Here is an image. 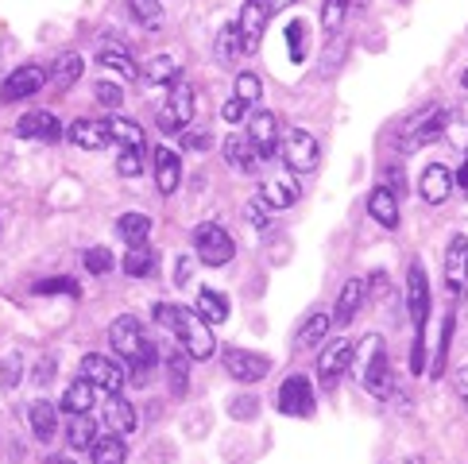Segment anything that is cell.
<instances>
[{"instance_id": "cell-23", "label": "cell", "mask_w": 468, "mask_h": 464, "mask_svg": "<svg viewBox=\"0 0 468 464\" xmlns=\"http://www.w3.org/2000/svg\"><path fill=\"white\" fill-rule=\"evenodd\" d=\"M152 159H155V186H159V194L171 197L178 190V182H182V163H178V155L171 152V147H155Z\"/></svg>"}, {"instance_id": "cell-14", "label": "cell", "mask_w": 468, "mask_h": 464, "mask_svg": "<svg viewBox=\"0 0 468 464\" xmlns=\"http://www.w3.org/2000/svg\"><path fill=\"white\" fill-rule=\"evenodd\" d=\"M16 136L20 140H39V143H58L62 140V124L55 112L36 109V112H24L20 124H16Z\"/></svg>"}, {"instance_id": "cell-57", "label": "cell", "mask_w": 468, "mask_h": 464, "mask_svg": "<svg viewBox=\"0 0 468 464\" xmlns=\"http://www.w3.org/2000/svg\"><path fill=\"white\" fill-rule=\"evenodd\" d=\"M51 375H55V356H43V364L36 368V384H47Z\"/></svg>"}, {"instance_id": "cell-53", "label": "cell", "mask_w": 468, "mask_h": 464, "mask_svg": "<svg viewBox=\"0 0 468 464\" xmlns=\"http://www.w3.org/2000/svg\"><path fill=\"white\" fill-rule=\"evenodd\" d=\"M453 387H457V395H461V403L468 406V364H461V368L453 372Z\"/></svg>"}, {"instance_id": "cell-29", "label": "cell", "mask_w": 468, "mask_h": 464, "mask_svg": "<svg viewBox=\"0 0 468 464\" xmlns=\"http://www.w3.org/2000/svg\"><path fill=\"white\" fill-rule=\"evenodd\" d=\"M90 460H93V464H124V460H128L124 438H116V434H97V441L90 445Z\"/></svg>"}, {"instance_id": "cell-18", "label": "cell", "mask_w": 468, "mask_h": 464, "mask_svg": "<svg viewBox=\"0 0 468 464\" xmlns=\"http://www.w3.org/2000/svg\"><path fill=\"white\" fill-rule=\"evenodd\" d=\"M353 356H356V344L353 341H333L322 356H317V379L322 384H333L337 375H345L348 368H353Z\"/></svg>"}, {"instance_id": "cell-54", "label": "cell", "mask_w": 468, "mask_h": 464, "mask_svg": "<svg viewBox=\"0 0 468 464\" xmlns=\"http://www.w3.org/2000/svg\"><path fill=\"white\" fill-rule=\"evenodd\" d=\"M5 387H16V379H20V356H8V364H5Z\"/></svg>"}, {"instance_id": "cell-45", "label": "cell", "mask_w": 468, "mask_h": 464, "mask_svg": "<svg viewBox=\"0 0 468 464\" xmlns=\"http://www.w3.org/2000/svg\"><path fill=\"white\" fill-rule=\"evenodd\" d=\"M182 147H186V152H209L213 147V136L209 132H202V128H182Z\"/></svg>"}, {"instance_id": "cell-28", "label": "cell", "mask_w": 468, "mask_h": 464, "mask_svg": "<svg viewBox=\"0 0 468 464\" xmlns=\"http://www.w3.org/2000/svg\"><path fill=\"white\" fill-rule=\"evenodd\" d=\"M116 237H121L128 248L147 244V237H152V217H144V213H124V217L116 221Z\"/></svg>"}, {"instance_id": "cell-44", "label": "cell", "mask_w": 468, "mask_h": 464, "mask_svg": "<svg viewBox=\"0 0 468 464\" xmlns=\"http://www.w3.org/2000/svg\"><path fill=\"white\" fill-rule=\"evenodd\" d=\"M112 263L116 259H112V252L105 244H97V248H90V252H86V271H93V275H109Z\"/></svg>"}, {"instance_id": "cell-41", "label": "cell", "mask_w": 468, "mask_h": 464, "mask_svg": "<svg viewBox=\"0 0 468 464\" xmlns=\"http://www.w3.org/2000/svg\"><path fill=\"white\" fill-rule=\"evenodd\" d=\"M237 55H244L237 24H232V27H221V36H217V58H221V62H232Z\"/></svg>"}, {"instance_id": "cell-21", "label": "cell", "mask_w": 468, "mask_h": 464, "mask_svg": "<svg viewBox=\"0 0 468 464\" xmlns=\"http://www.w3.org/2000/svg\"><path fill=\"white\" fill-rule=\"evenodd\" d=\"M66 140H70L74 147H81V152H101V147L112 143L109 124L105 121H90V116H81V121H74L70 128H66Z\"/></svg>"}, {"instance_id": "cell-42", "label": "cell", "mask_w": 468, "mask_h": 464, "mask_svg": "<svg viewBox=\"0 0 468 464\" xmlns=\"http://www.w3.org/2000/svg\"><path fill=\"white\" fill-rule=\"evenodd\" d=\"M232 97H240L244 105H256L260 97H263V81H260V74H252V70L237 74V93H232Z\"/></svg>"}, {"instance_id": "cell-46", "label": "cell", "mask_w": 468, "mask_h": 464, "mask_svg": "<svg viewBox=\"0 0 468 464\" xmlns=\"http://www.w3.org/2000/svg\"><path fill=\"white\" fill-rule=\"evenodd\" d=\"M140 167H144V163H140V147H124L121 159H116V171H121L124 178H136Z\"/></svg>"}, {"instance_id": "cell-12", "label": "cell", "mask_w": 468, "mask_h": 464, "mask_svg": "<svg viewBox=\"0 0 468 464\" xmlns=\"http://www.w3.org/2000/svg\"><path fill=\"white\" fill-rule=\"evenodd\" d=\"M81 375L90 379V384L97 387V391H105V395H121L124 391V368L121 364H112L109 356H86L81 360Z\"/></svg>"}, {"instance_id": "cell-40", "label": "cell", "mask_w": 468, "mask_h": 464, "mask_svg": "<svg viewBox=\"0 0 468 464\" xmlns=\"http://www.w3.org/2000/svg\"><path fill=\"white\" fill-rule=\"evenodd\" d=\"M345 16H348V0H325L322 5V31L325 36H337L345 27Z\"/></svg>"}, {"instance_id": "cell-51", "label": "cell", "mask_w": 468, "mask_h": 464, "mask_svg": "<svg viewBox=\"0 0 468 464\" xmlns=\"http://www.w3.org/2000/svg\"><path fill=\"white\" fill-rule=\"evenodd\" d=\"M445 132H449V140H453L457 147H464V143H468V112L461 116L457 124H453V116H449V128H445Z\"/></svg>"}, {"instance_id": "cell-62", "label": "cell", "mask_w": 468, "mask_h": 464, "mask_svg": "<svg viewBox=\"0 0 468 464\" xmlns=\"http://www.w3.org/2000/svg\"><path fill=\"white\" fill-rule=\"evenodd\" d=\"M461 86H464V90H468V70H464V74H461Z\"/></svg>"}, {"instance_id": "cell-38", "label": "cell", "mask_w": 468, "mask_h": 464, "mask_svg": "<svg viewBox=\"0 0 468 464\" xmlns=\"http://www.w3.org/2000/svg\"><path fill=\"white\" fill-rule=\"evenodd\" d=\"M175 78H182L178 74V62L166 58V55H159V58H152V62L144 66V81H152V86H171Z\"/></svg>"}, {"instance_id": "cell-7", "label": "cell", "mask_w": 468, "mask_h": 464, "mask_svg": "<svg viewBox=\"0 0 468 464\" xmlns=\"http://www.w3.org/2000/svg\"><path fill=\"white\" fill-rule=\"evenodd\" d=\"M194 101H197V93L186 78H175L171 81V93H166V105H163V116H159V124L166 132H182V128H190L194 121Z\"/></svg>"}, {"instance_id": "cell-25", "label": "cell", "mask_w": 468, "mask_h": 464, "mask_svg": "<svg viewBox=\"0 0 468 464\" xmlns=\"http://www.w3.org/2000/svg\"><path fill=\"white\" fill-rule=\"evenodd\" d=\"M27 422H31L36 441H55V434H58V406H51L47 399H36L27 406Z\"/></svg>"}, {"instance_id": "cell-24", "label": "cell", "mask_w": 468, "mask_h": 464, "mask_svg": "<svg viewBox=\"0 0 468 464\" xmlns=\"http://www.w3.org/2000/svg\"><path fill=\"white\" fill-rule=\"evenodd\" d=\"M367 290V283H364V279H348V283L341 287V294H337V306H333V322H337V325H348V322H353L356 318V310L364 306V294Z\"/></svg>"}, {"instance_id": "cell-13", "label": "cell", "mask_w": 468, "mask_h": 464, "mask_svg": "<svg viewBox=\"0 0 468 464\" xmlns=\"http://www.w3.org/2000/svg\"><path fill=\"white\" fill-rule=\"evenodd\" d=\"M279 410L287 418H310L314 414V387L306 375H291L287 384L279 387Z\"/></svg>"}, {"instance_id": "cell-4", "label": "cell", "mask_w": 468, "mask_h": 464, "mask_svg": "<svg viewBox=\"0 0 468 464\" xmlns=\"http://www.w3.org/2000/svg\"><path fill=\"white\" fill-rule=\"evenodd\" d=\"M449 112L445 105H426L422 112H414L410 121H407V128H403V140H399V152H418V147H426V143H433L441 136V132L449 128Z\"/></svg>"}, {"instance_id": "cell-49", "label": "cell", "mask_w": 468, "mask_h": 464, "mask_svg": "<svg viewBox=\"0 0 468 464\" xmlns=\"http://www.w3.org/2000/svg\"><path fill=\"white\" fill-rule=\"evenodd\" d=\"M426 329H414V344H410V372H422L426 368V341H422Z\"/></svg>"}, {"instance_id": "cell-3", "label": "cell", "mask_w": 468, "mask_h": 464, "mask_svg": "<svg viewBox=\"0 0 468 464\" xmlns=\"http://www.w3.org/2000/svg\"><path fill=\"white\" fill-rule=\"evenodd\" d=\"M356 353H360V360L353 356V364L360 368L364 391L376 395V399H388L391 387H395V375H391V360H388V348H383V341L379 337H364Z\"/></svg>"}, {"instance_id": "cell-16", "label": "cell", "mask_w": 468, "mask_h": 464, "mask_svg": "<svg viewBox=\"0 0 468 464\" xmlns=\"http://www.w3.org/2000/svg\"><path fill=\"white\" fill-rule=\"evenodd\" d=\"M248 140L256 143L260 159H271L279 152V121H275V112L256 109L252 116H248Z\"/></svg>"}, {"instance_id": "cell-56", "label": "cell", "mask_w": 468, "mask_h": 464, "mask_svg": "<svg viewBox=\"0 0 468 464\" xmlns=\"http://www.w3.org/2000/svg\"><path fill=\"white\" fill-rule=\"evenodd\" d=\"M190 271H194L190 256H182V259H178V271H175V283H178V287H186V283H190Z\"/></svg>"}, {"instance_id": "cell-27", "label": "cell", "mask_w": 468, "mask_h": 464, "mask_svg": "<svg viewBox=\"0 0 468 464\" xmlns=\"http://www.w3.org/2000/svg\"><path fill=\"white\" fill-rule=\"evenodd\" d=\"M93 403H97V387L90 384L86 375H78L74 384L62 391V410H66V414H90Z\"/></svg>"}, {"instance_id": "cell-2", "label": "cell", "mask_w": 468, "mask_h": 464, "mask_svg": "<svg viewBox=\"0 0 468 464\" xmlns=\"http://www.w3.org/2000/svg\"><path fill=\"white\" fill-rule=\"evenodd\" d=\"M109 341H112V348L121 353L132 368H136L140 375L147 372V368H155L159 364V348L147 341V333H144V325L132 318V313H121L112 325H109Z\"/></svg>"}, {"instance_id": "cell-31", "label": "cell", "mask_w": 468, "mask_h": 464, "mask_svg": "<svg viewBox=\"0 0 468 464\" xmlns=\"http://www.w3.org/2000/svg\"><path fill=\"white\" fill-rule=\"evenodd\" d=\"M155 263H159V256L147 244H140V248H128L124 259H121V268L132 279H147V275H155Z\"/></svg>"}, {"instance_id": "cell-30", "label": "cell", "mask_w": 468, "mask_h": 464, "mask_svg": "<svg viewBox=\"0 0 468 464\" xmlns=\"http://www.w3.org/2000/svg\"><path fill=\"white\" fill-rule=\"evenodd\" d=\"M66 441H70V449H86L97 441V418H86V414H70L66 418Z\"/></svg>"}, {"instance_id": "cell-61", "label": "cell", "mask_w": 468, "mask_h": 464, "mask_svg": "<svg viewBox=\"0 0 468 464\" xmlns=\"http://www.w3.org/2000/svg\"><path fill=\"white\" fill-rule=\"evenodd\" d=\"M407 464H426V460H422V457H410V460H407Z\"/></svg>"}, {"instance_id": "cell-9", "label": "cell", "mask_w": 468, "mask_h": 464, "mask_svg": "<svg viewBox=\"0 0 468 464\" xmlns=\"http://www.w3.org/2000/svg\"><path fill=\"white\" fill-rule=\"evenodd\" d=\"M260 197H263V206L279 213V209H291L298 197H303V186H298V174L291 171H275V174H267L263 178V186H260Z\"/></svg>"}, {"instance_id": "cell-60", "label": "cell", "mask_w": 468, "mask_h": 464, "mask_svg": "<svg viewBox=\"0 0 468 464\" xmlns=\"http://www.w3.org/2000/svg\"><path fill=\"white\" fill-rule=\"evenodd\" d=\"M47 464H74L70 457H47Z\"/></svg>"}, {"instance_id": "cell-6", "label": "cell", "mask_w": 468, "mask_h": 464, "mask_svg": "<svg viewBox=\"0 0 468 464\" xmlns=\"http://www.w3.org/2000/svg\"><path fill=\"white\" fill-rule=\"evenodd\" d=\"M317 159H322V152H317V136H314V132L291 128L287 136H282V163H287L291 174H314Z\"/></svg>"}, {"instance_id": "cell-37", "label": "cell", "mask_w": 468, "mask_h": 464, "mask_svg": "<svg viewBox=\"0 0 468 464\" xmlns=\"http://www.w3.org/2000/svg\"><path fill=\"white\" fill-rule=\"evenodd\" d=\"M51 78H55V86L70 90L74 81L81 78V55H78V51H66V55H58V58H55V66H51Z\"/></svg>"}, {"instance_id": "cell-43", "label": "cell", "mask_w": 468, "mask_h": 464, "mask_svg": "<svg viewBox=\"0 0 468 464\" xmlns=\"http://www.w3.org/2000/svg\"><path fill=\"white\" fill-rule=\"evenodd\" d=\"M256 414H260V399H256V395H237V399H229V418L252 422Z\"/></svg>"}, {"instance_id": "cell-15", "label": "cell", "mask_w": 468, "mask_h": 464, "mask_svg": "<svg viewBox=\"0 0 468 464\" xmlns=\"http://www.w3.org/2000/svg\"><path fill=\"white\" fill-rule=\"evenodd\" d=\"M407 306H410L414 329H426V322H430V279H426L422 263H414L410 275H407Z\"/></svg>"}, {"instance_id": "cell-58", "label": "cell", "mask_w": 468, "mask_h": 464, "mask_svg": "<svg viewBox=\"0 0 468 464\" xmlns=\"http://www.w3.org/2000/svg\"><path fill=\"white\" fill-rule=\"evenodd\" d=\"M453 178H457V190L468 197V152H464V163H461V171H457Z\"/></svg>"}, {"instance_id": "cell-50", "label": "cell", "mask_w": 468, "mask_h": 464, "mask_svg": "<svg viewBox=\"0 0 468 464\" xmlns=\"http://www.w3.org/2000/svg\"><path fill=\"white\" fill-rule=\"evenodd\" d=\"M221 116H225V121H229V124H240V121H248V105L240 101V97H232V101H225Z\"/></svg>"}, {"instance_id": "cell-39", "label": "cell", "mask_w": 468, "mask_h": 464, "mask_svg": "<svg viewBox=\"0 0 468 464\" xmlns=\"http://www.w3.org/2000/svg\"><path fill=\"white\" fill-rule=\"evenodd\" d=\"M128 12L136 16V24L147 27V31L163 27V8H159V0H128Z\"/></svg>"}, {"instance_id": "cell-17", "label": "cell", "mask_w": 468, "mask_h": 464, "mask_svg": "<svg viewBox=\"0 0 468 464\" xmlns=\"http://www.w3.org/2000/svg\"><path fill=\"white\" fill-rule=\"evenodd\" d=\"M43 81H47V74H43V66H20V70H12L5 81H0V97L5 101H24V97H31V93H39L43 90Z\"/></svg>"}, {"instance_id": "cell-35", "label": "cell", "mask_w": 468, "mask_h": 464, "mask_svg": "<svg viewBox=\"0 0 468 464\" xmlns=\"http://www.w3.org/2000/svg\"><path fill=\"white\" fill-rule=\"evenodd\" d=\"M329 325H333L329 313L314 310L310 318L303 322V329H298V348H314V344H322V341H325V333H329Z\"/></svg>"}, {"instance_id": "cell-26", "label": "cell", "mask_w": 468, "mask_h": 464, "mask_svg": "<svg viewBox=\"0 0 468 464\" xmlns=\"http://www.w3.org/2000/svg\"><path fill=\"white\" fill-rule=\"evenodd\" d=\"M367 213H372L383 228H399V194L388 186H376L367 194Z\"/></svg>"}, {"instance_id": "cell-22", "label": "cell", "mask_w": 468, "mask_h": 464, "mask_svg": "<svg viewBox=\"0 0 468 464\" xmlns=\"http://www.w3.org/2000/svg\"><path fill=\"white\" fill-rule=\"evenodd\" d=\"M221 152H225V163H229V167H232V171H240V174H252V171H256V163H260V152H256V143L248 140V132H244V136H240V132L225 136Z\"/></svg>"}, {"instance_id": "cell-10", "label": "cell", "mask_w": 468, "mask_h": 464, "mask_svg": "<svg viewBox=\"0 0 468 464\" xmlns=\"http://www.w3.org/2000/svg\"><path fill=\"white\" fill-rule=\"evenodd\" d=\"M445 290L449 298L468 294V237H453L445 248Z\"/></svg>"}, {"instance_id": "cell-8", "label": "cell", "mask_w": 468, "mask_h": 464, "mask_svg": "<svg viewBox=\"0 0 468 464\" xmlns=\"http://www.w3.org/2000/svg\"><path fill=\"white\" fill-rule=\"evenodd\" d=\"M267 20H271V5H267V0H244V8H240V16H237V31H240L244 55L260 51L263 31H267Z\"/></svg>"}, {"instance_id": "cell-33", "label": "cell", "mask_w": 468, "mask_h": 464, "mask_svg": "<svg viewBox=\"0 0 468 464\" xmlns=\"http://www.w3.org/2000/svg\"><path fill=\"white\" fill-rule=\"evenodd\" d=\"M97 66H101V70L121 74V78H128V81H136V78H140L136 62H132V55L124 51V47H105V51L97 55Z\"/></svg>"}, {"instance_id": "cell-1", "label": "cell", "mask_w": 468, "mask_h": 464, "mask_svg": "<svg viewBox=\"0 0 468 464\" xmlns=\"http://www.w3.org/2000/svg\"><path fill=\"white\" fill-rule=\"evenodd\" d=\"M152 313H155V322H159L163 329H171V333L178 337V348H182V353H186L190 360H213V356H217L213 325H209L197 310L171 306V302H155Z\"/></svg>"}, {"instance_id": "cell-36", "label": "cell", "mask_w": 468, "mask_h": 464, "mask_svg": "<svg viewBox=\"0 0 468 464\" xmlns=\"http://www.w3.org/2000/svg\"><path fill=\"white\" fill-rule=\"evenodd\" d=\"M105 124H109V136L121 143V147H140V143H144V128H140L136 121H124V116L112 112Z\"/></svg>"}, {"instance_id": "cell-48", "label": "cell", "mask_w": 468, "mask_h": 464, "mask_svg": "<svg viewBox=\"0 0 468 464\" xmlns=\"http://www.w3.org/2000/svg\"><path fill=\"white\" fill-rule=\"evenodd\" d=\"M97 101H101L105 109H121L124 93H121V86H112V81H97Z\"/></svg>"}, {"instance_id": "cell-11", "label": "cell", "mask_w": 468, "mask_h": 464, "mask_svg": "<svg viewBox=\"0 0 468 464\" xmlns=\"http://www.w3.org/2000/svg\"><path fill=\"white\" fill-rule=\"evenodd\" d=\"M221 360H225V372L237 379V384H260V379L271 372V360L260 353H244V348H229Z\"/></svg>"}, {"instance_id": "cell-47", "label": "cell", "mask_w": 468, "mask_h": 464, "mask_svg": "<svg viewBox=\"0 0 468 464\" xmlns=\"http://www.w3.org/2000/svg\"><path fill=\"white\" fill-rule=\"evenodd\" d=\"M36 294H78V283L74 279H43L36 283Z\"/></svg>"}, {"instance_id": "cell-5", "label": "cell", "mask_w": 468, "mask_h": 464, "mask_svg": "<svg viewBox=\"0 0 468 464\" xmlns=\"http://www.w3.org/2000/svg\"><path fill=\"white\" fill-rule=\"evenodd\" d=\"M194 252L206 268H225V263H232V256H237V244H232V237L217 221H206L194 228Z\"/></svg>"}, {"instance_id": "cell-55", "label": "cell", "mask_w": 468, "mask_h": 464, "mask_svg": "<svg viewBox=\"0 0 468 464\" xmlns=\"http://www.w3.org/2000/svg\"><path fill=\"white\" fill-rule=\"evenodd\" d=\"M287 36H291V55H294V58H303V24H291Z\"/></svg>"}, {"instance_id": "cell-20", "label": "cell", "mask_w": 468, "mask_h": 464, "mask_svg": "<svg viewBox=\"0 0 468 464\" xmlns=\"http://www.w3.org/2000/svg\"><path fill=\"white\" fill-rule=\"evenodd\" d=\"M453 186H457V178H453V171H449L445 163H430V167L422 171V178H418V190H422V197L430 206H445L449 194H453Z\"/></svg>"}, {"instance_id": "cell-19", "label": "cell", "mask_w": 468, "mask_h": 464, "mask_svg": "<svg viewBox=\"0 0 468 464\" xmlns=\"http://www.w3.org/2000/svg\"><path fill=\"white\" fill-rule=\"evenodd\" d=\"M101 422H105L109 434L128 438V434H136V429H140V414H136V406L124 399V395H109V403L101 410Z\"/></svg>"}, {"instance_id": "cell-32", "label": "cell", "mask_w": 468, "mask_h": 464, "mask_svg": "<svg viewBox=\"0 0 468 464\" xmlns=\"http://www.w3.org/2000/svg\"><path fill=\"white\" fill-rule=\"evenodd\" d=\"M197 313L209 322V325H221V322H229V313H232V306H229V298L221 294V290H213V287H206L202 294H197Z\"/></svg>"}, {"instance_id": "cell-59", "label": "cell", "mask_w": 468, "mask_h": 464, "mask_svg": "<svg viewBox=\"0 0 468 464\" xmlns=\"http://www.w3.org/2000/svg\"><path fill=\"white\" fill-rule=\"evenodd\" d=\"M267 5H271V12H279V8H291L294 0H267Z\"/></svg>"}, {"instance_id": "cell-34", "label": "cell", "mask_w": 468, "mask_h": 464, "mask_svg": "<svg viewBox=\"0 0 468 464\" xmlns=\"http://www.w3.org/2000/svg\"><path fill=\"white\" fill-rule=\"evenodd\" d=\"M166 379H171V395H175V399H182V395L190 391V356L182 353V348L166 356Z\"/></svg>"}, {"instance_id": "cell-52", "label": "cell", "mask_w": 468, "mask_h": 464, "mask_svg": "<svg viewBox=\"0 0 468 464\" xmlns=\"http://www.w3.org/2000/svg\"><path fill=\"white\" fill-rule=\"evenodd\" d=\"M267 213H271V209H267V206H263V197H256V202H252V206H248V209H244V217H248V221H252L256 228H267Z\"/></svg>"}]
</instances>
